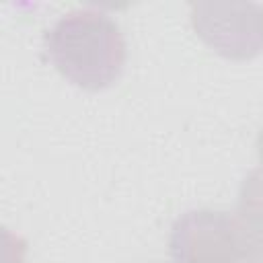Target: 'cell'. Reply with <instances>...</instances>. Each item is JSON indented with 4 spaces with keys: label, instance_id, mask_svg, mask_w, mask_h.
<instances>
[{
    "label": "cell",
    "instance_id": "cell-5",
    "mask_svg": "<svg viewBox=\"0 0 263 263\" xmlns=\"http://www.w3.org/2000/svg\"><path fill=\"white\" fill-rule=\"evenodd\" d=\"M25 261V242L21 236L4 230V255L2 263H23Z\"/></svg>",
    "mask_w": 263,
    "mask_h": 263
},
{
    "label": "cell",
    "instance_id": "cell-3",
    "mask_svg": "<svg viewBox=\"0 0 263 263\" xmlns=\"http://www.w3.org/2000/svg\"><path fill=\"white\" fill-rule=\"evenodd\" d=\"M168 251L173 263H245L234 216L208 208L175 220Z\"/></svg>",
    "mask_w": 263,
    "mask_h": 263
},
{
    "label": "cell",
    "instance_id": "cell-6",
    "mask_svg": "<svg viewBox=\"0 0 263 263\" xmlns=\"http://www.w3.org/2000/svg\"><path fill=\"white\" fill-rule=\"evenodd\" d=\"M257 150H259V162H261V173H263V127L259 132V138H257Z\"/></svg>",
    "mask_w": 263,
    "mask_h": 263
},
{
    "label": "cell",
    "instance_id": "cell-2",
    "mask_svg": "<svg viewBox=\"0 0 263 263\" xmlns=\"http://www.w3.org/2000/svg\"><path fill=\"white\" fill-rule=\"evenodd\" d=\"M191 27L218 55L251 60L263 53V4L257 2H193Z\"/></svg>",
    "mask_w": 263,
    "mask_h": 263
},
{
    "label": "cell",
    "instance_id": "cell-4",
    "mask_svg": "<svg viewBox=\"0 0 263 263\" xmlns=\"http://www.w3.org/2000/svg\"><path fill=\"white\" fill-rule=\"evenodd\" d=\"M238 240L245 263H263V173L255 168L247 175L234 212Z\"/></svg>",
    "mask_w": 263,
    "mask_h": 263
},
{
    "label": "cell",
    "instance_id": "cell-1",
    "mask_svg": "<svg viewBox=\"0 0 263 263\" xmlns=\"http://www.w3.org/2000/svg\"><path fill=\"white\" fill-rule=\"evenodd\" d=\"M51 66L82 90H103L123 72L127 47L119 25L99 8L62 14L43 35Z\"/></svg>",
    "mask_w": 263,
    "mask_h": 263
}]
</instances>
